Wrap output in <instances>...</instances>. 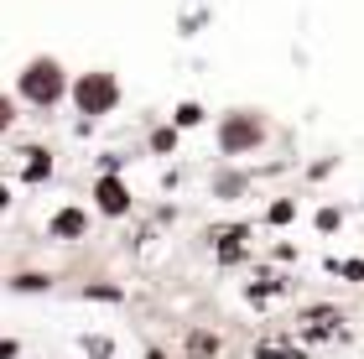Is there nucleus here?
<instances>
[{
	"label": "nucleus",
	"mask_w": 364,
	"mask_h": 359,
	"mask_svg": "<svg viewBox=\"0 0 364 359\" xmlns=\"http://www.w3.org/2000/svg\"><path fill=\"white\" fill-rule=\"evenodd\" d=\"M16 100L31 105V109H58L68 100V68L53 58V53H37L21 63V73H16Z\"/></svg>",
	"instance_id": "1"
},
{
	"label": "nucleus",
	"mask_w": 364,
	"mask_h": 359,
	"mask_svg": "<svg viewBox=\"0 0 364 359\" xmlns=\"http://www.w3.org/2000/svg\"><path fill=\"white\" fill-rule=\"evenodd\" d=\"M68 105L84 120L114 115V109H120V78H114L109 68H84L78 78H68Z\"/></svg>",
	"instance_id": "2"
},
{
	"label": "nucleus",
	"mask_w": 364,
	"mask_h": 359,
	"mask_svg": "<svg viewBox=\"0 0 364 359\" xmlns=\"http://www.w3.org/2000/svg\"><path fill=\"white\" fill-rule=\"evenodd\" d=\"M266 136H271V125H266V115L260 109H229V115L219 120V156H250V151H260L266 146Z\"/></svg>",
	"instance_id": "3"
},
{
	"label": "nucleus",
	"mask_w": 364,
	"mask_h": 359,
	"mask_svg": "<svg viewBox=\"0 0 364 359\" xmlns=\"http://www.w3.org/2000/svg\"><path fill=\"white\" fill-rule=\"evenodd\" d=\"M94 208L105 219H125L130 208H136V193H130V183L120 172H99L94 177Z\"/></svg>",
	"instance_id": "4"
},
{
	"label": "nucleus",
	"mask_w": 364,
	"mask_h": 359,
	"mask_svg": "<svg viewBox=\"0 0 364 359\" xmlns=\"http://www.w3.org/2000/svg\"><path fill=\"white\" fill-rule=\"evenodd\" d=\"M47 235H53V240H63V245H73V240H84L89 235V214H84V208H58V214L53 219H47Z\"/></svg>",
	"instance_id": "5"
},
{
	"label": "nucleus",
	"mask_w": 364,
	"mask_h": 359,
	"mask_svg": "<svg viewBox=\"0 0 364 359\" xmlns=\"http://www.w3.org/2000/svg\"><path fill=\"white\" fill-rule=\"evenodd\" d=\"M16 156H21V177H26L31 188L53 177V151H47V146H21Z\"/></svg>",
	"instance_id": "6"
},
{
	"label": "nucleus",
	"mask_w": 364,
	"mask_h": 359,
	"mask_svg": "<svg viewBox=\"0 0 364 359\" xmlns=\"http://www.w3.org/2000/svg\"><path fill=\"white\" fill-rule=\"evenodd\" d=\"M203 120H208V109L198 105V100H182V105L172 109V125H177V130H193V125H203Z\"/></svg>",
	"instance_id": "7"
},
{
	"label": "nucleus",
	"mask_w": 364,
	"mask_h": 359,
	"mask_svg": "<svg viewBox=\"0 0 364 359\" xmlns=\"http://www.w3.org/2000/svg\"><path fill=\"white\" fill-rule=\"evenodd\" d=\"M245 235H250L245 224L229 230V235H219V260H224V266H229V260H245Z\"/></svg>",
	"instance_id": "8"
},
{
	"label": "nucleus",
	"mask_w": 364,
	"mask_h": 359,
	"mask_svg": "<svg viewBox=\"0 0 364 359\" xmlns=\"http://www.w3.org/2000/svg\"><path fill=\"white\" fill-rule=\"evenodd\" d=\"M16 120H21V100L0 89V136H11V130H16Z\"/></svg>",
	"instance_id": "9"
},
{
	"label": "nucleus",
	"mask_w": 364,
	"mask_h": 359,
	"mask_svg": "<svg viewBox=\"0 0 364 359\" xmlns=\"http://www.w3.org/2000/svg\"><path fill=\"white\" fill-rule=\"evenodd\" d=\"M240 193H245L240 172H219V177H213V198H240Z\"/></svg>",
	"instance_id": "10"
},
{
	"label": "nucleus",
	"mask_w": 364,
	"mask_h": 359,
	"mask_svg": "<svg viewBox=\"0 0 364 359\" xmlns=\"http://www.w3.org/2000/svg\"><path fill=\"white\" fill-rule=\"evenodd\" d=\"M177 136H182L177 125H161V130H151V151H156V156H172V151H177Z\"/></svg>",
	"instance_id": "11"
},
{
	"label": "nucleus",
	"mask_w": 364,
	"mask_h": 359,
	"mask_svg": "<svg viewBox=\"0 0 364 359\" xmlns=\"http://www.w3.org/2000/svg\"><path fill=\"white\" fill-rule=\"evenodd\" d=\"M188 354L193 359H213V354H219V338H213V333H188Z\"/></svg>",
	"instance_id": "12"
},
{
	"label": "nucleus",
	"mask_w": 364,
	"mask_h": 359,
	"mask_svg": "<svg viewBox=\"0 0 364 359\" xmlns=\"http://www.w3.org/2000/svg\"><path fill=\"white\" fill-rule=\"evenodd\" d=\"M11 286H16V291H47V286H53V276H42V271H26V276H16Z\"/></svg>",
	"instance_id": "13"
},
{
	"label": "nucleus",
	"mask_w": 364,
	"mask_h": 359,
	"mask_svg": "<svg viewBox=\"0 0 364 359\" xmlns=\"http://www.w3.org/2000/svg\"><path fill=\"white\" fill-rule=\"evenodd\" d=\"M255 359H307V354L302 349H287V344H260Z\"/></svg>",
	"instance_id": "14"
},
{
	"label": "nucleus",
	"mask_w": 364,
	"mask_h": 359,
	"mask_svg": "<svg viewBox=\"0 0 364 359\" xmlns=\"http://www.w3.org/2000/svg\"><path fill=\"white\" fill-rule=\"evenodd\" d=\"M266 219H271V224H291V219H296V203H291V198L271 203V208H266Z\"/></svg>",
	"instance_id": "15"
},
{
	"label": "nucleus",
	"mask_w": 364,
	"mask_h": 359,
	"mask_svg": "<svg viewBox=\"0 0 364 359\" xmlns=\"http://www.w3.org/2000/svg\"><path fill=\"white\" fill-rule=\"evenodd\" d=\"M338 276H354V282H364V260H343V266H333Z\"/></svg>",
	"instance_id": "16"
},
{
	"label": "nucleus",
	"mask_w": 364,
	"mask_h": 359,
	"mask_svg": "<svg viewBox=\"0 0 364 359\" xmlns=\"http://www.w3.org/2000/svg\"><path fill=\"white\" fill-rule=\"evenodd\" d=\"M6 208H11V188L0 183V214H6Z\"/></svg>",
	"instance_id": "17"
},
{
	"label": "nucleus",
	"mask_w": 364,
	"mask_h": 359,
	"mask_svg": "<svg viewBox=\"0 0 364 359\" xmlns=\"http://www.w3.org/2000/svg\"><path fill=\"white\" fill-rule=\"evenodd\" d=\"M0 359H16V344H0Z\"/></svg>",
	"instance_id": "18"
},
{
	"label": "nucleus",
	"mask_w": 364,
	"mask_h": 359,
	"mask_svg": "<svg viewBox=\"0 0 364 359\" xmlns=\"http://www.w3.org/2000/svg\"><path fill=\"white\" fill-rule=\"evenodd\" d=\"M146 359H167V349H146Z\"/></svg>",
	"instance_id": "19"
}]
</instances>
